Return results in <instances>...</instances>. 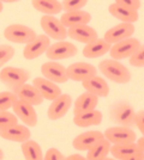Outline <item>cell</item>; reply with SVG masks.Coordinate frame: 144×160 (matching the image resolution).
<instances>
[{"label":"cell","mask_w":144,"mask_h":160,"mask_svg":"<svg viewBox=\"0 0 144 160\" xmlns=\"http://www.w3.org/2000/svg\"><path fill=\"white\" fill-rule=\"evenodd\" d=\"M99 69L108 80L117 84H127L131 80V72L121 62L106 59L99 63Z\"/></svg>","instance_id":"cell-1"},{"label":"cell","mask_w":144,"mask_h":160,"mask_svg":"<svg viewBox=\"0 0 144 160\" xmlns=\"http://www.w3.org/2000/svg\"><path fill=\"white\" fill-rule=\"evenodd\" d=\"M29 79H30V73L24 68L6 66L3 67V69L0 71L1 84H4L12 92H14L23 84H25Z\"/></svg>","instance_id":"cell-2"},{"label":"cell","mask_w":144,"mask_h":160,"mask_svg":"<svg viewBox=\"0 0 144 160\" xmlns=\"http://www.w3.org/2000/svg\"><path fill=\"white\" fill-rule=\"evenodd\" d=\"M135 113L136 111L133 107L125 100H119L117 103H114L109 110L110 120L114 123H117L118 126L127 128H132L135 126L133 124Z\"/></svg>","instance_id":"cell-3"},{"label":"cell","mask_w":144,"mask_h":160,"mask_svg":"<svg viewBox=\"0 0 144 160\" xmlns=\"http://www.w3.org/2000/svg\"><path fill=\"white\" fill-rule=\"evenodd\" d=\"M37 33L34 29L23 24H10L4 29V37L10 42L27 44L34 40Z\"/></svg>","instance_id":"cell-4"},{"label":"cell","mask_w":144,"mask_h":160,"mask_svg":"<svg viewBox=\"0 0 144 160\" xmlns=\"http://www.w3.org/2000/svg\"><path fill=\"white\" fill-rule=\"evenodd\" d=\"M40 25L46 36L55 41H65L67 37V29L55 16H42Z\"/></svg>","instance_id":"cell-5"},{"label":"cell","mask_w":144,"mask_h":160,"mask_svg":"<svg viewBox=\"0 0 144 160\" xmlns=\"http://www.w3.org/2000/svg\"><path fill=\"white\" fill-rule=\"evenodd\" d=\"M141 44L142 43L139 42V40L135 38V37H130V38H126V40L112 44L108 53L110 55V59H113V60L120 61L124 59H129L131 55L141 47Z\"/></svg>","instance_id":"cell-6"},{"label":"cell","mask_w":144,"mask_h":160,"mask_svg":"<svg viewBox=\"0 0 144 160\" xmlns=\"http://www.w3.org/2000/svg\"><path fill=\"white\" fill-rule=\"evenodd\" d=\"M103 136L110 145L131 143V142H136L137 140L136 133L132 130V128L121 127V126L107 128L103 133Z\"/></svg>","instance_id":"cell-7"},{"label":"cell","mask_w":144,"mask_h":160,"mask_svg":"<svg viewBox=\"0 0 144 160\" xmlns=\"http://www.w3.org/2000/svg\"><path fill=\"white\" fill-rule=\"evenodd\" d=\"M78 53V49L73 43L66 41H58L55 43H51L46 52V56L52 61H59L64 59L73 58Z\"/></svg>","instance_id":"cell-8"},{"label":"cell","mask_w":144,"mask_h":160,"mask_svg":"<svg viewBox=\"0 0 144 160\" xmlns=\"http://www.w3.org/2000/svg\"><path fill=\"white\" fill-rule=\"evenodd\" d=\"M42 77L54 84H65L69 81L66 67L56 62V61H47L41 66Z\"/></svg>","instance_id":"cell-9"},{"label":"cell","mask_w":144,"mask_h":160,"mask_svg":"<svg viewBox=\"0 0 144 160\" xmlns=\"http://www.w3.org/2000/svg\"><path fill=\"white\" fill-rule=\"evenodd\" d=\"M51 46V38L45 33L37 35L31 42L25 44L23 49V56L27 60H35L47 52L48 47Z\"/></svg>","instance_id":"cell-10"},{"label":"cell","mask_w":144,"mask_h":160,"mask_svg":"<svg viewBox=\"0 0 144 160\" xmlns=\"http://www.w3.org/2000/svg\"><path fill=\"white\" fill-rule=\"evenodd\" d=\"M72 105V97L67 93H61L55 99L51 102V105L48 107L47 116L51 121H58L62 118Z\"/></svg>","instance_id":"cell-11"},{"label":"cell","mask_w":144,"mask_h":160,"mask_svg":"<svg viewBox=\"0 0 144 160\" xmlns=\"http://www.w3.org/2000/svg\"><path fill=\"white\" fill-rule=\"evenodd\" d=\"M11 109H13V113L16 115V117L21 120L23 124L27 126L28 128L35 127L37 124V112L33 105L17 99Z\"/></svg>","instance_id":"cell-12"},{"label":"cell","mask_w":144,"mask_h":160,"mask_svg":"<svg viewBox=\"0 0 144 160\" xmlns=\"http://www.w3.org/2000/svg\"><path fill=\"white\" fill-rule=\"evenodd\" d=\"M66 73L69 80L84 81L94 75H97V69L95 66L88 62H75L66 67Z\"/></svg>","instance_id":"cell-13"},{"label":"cell","mask_w":144,"mask_h":160,"mask_svg":"<svg viewBox=\"0 0 144 160\" xmlns=\"http://www.w3.org/2000/svg\"><path fill=\"white\" fill-rule=\"evenodd\" d=\"M135 30L136 29H135L133 24H131V23H120V24L114 25L113 28L108 29L104 32L103 40L106 42H108L109 44H114V43H118L120 41L132 37V35L135 33Z\"/></svg>","instance_id":"cell-14"},{"label":"cell","mask_w":144,"mask_h":160,"mask_svg":"<svg viewBox=\"0 0 144 160\" xmlns=\"http://www.w3.org/2000/svg\"><path fill=\"white\" fill-rule=\"evenodd\" d=\"M104 139L103 133L100 130H88L84 133L77 135L73 141H72V146L75 149L83 152V151H88L91 147L96 145L99 141Z\"/></svg>","instance_id":"cell-15"},{"label":"cell","mask_w":144,"mask_h":160,"mask_svg":"<svg viewBox=\"0 0 144 160\" xmlns=\"http://www.w3.org/2000/svg\"><path fill=\"white\" fill-rule=\"evenodd\" d=\"M0 138H3L4 140L22 143V142L29 140L31 138V132L27 126L17 123L14 126L1 129L0 130Z\"/></svg>","instance_id":"cell-16"},{"label":"cell","mask_w":144,"mask_h":160,"mask_svg":"<svg viewBox=\"0 0 144 160\" xmlns=\"http://www.w3.org/2000/svg\"><path fill=\"white\" fill-rule=\"evenodd\" d=\"M67 37H70L73 41H77V42L88 44L90 42L95 41L96 38H99V35L94 28H91L88 24H84V25L69 28L67 29Z\"/></svg>","instance_id":"cell-17"},{"label":"cell","mask_w":144,"mask_h":160,"mask_svg":"<svg viewBox=\"0 0 144 160\" xmlns=\"http://www.w3.org/2000/svg\"><path fill=\"white\" fill-rule=\"evenodd\" d=\"M17 97V99L22 100V102H25L28 104L33 105V107H37V105H41L43 103V98L40 94V92L36 90V87L34 85H30V84H23L22 86H19L16 91L13 92Z\"/></svg>","instance_id":"cell-18"},{"label":"cell","mask_w":144,"mask_h":160,"mask_svg":"<svg viewBox=\"0 0 144 160\" xmlns=\"http://www.w3.org/2000/svg\"><path fill=\"white\" fill-rule=\"evenodd\" d=\"M33 85L36 87V90L40 92L42 98L46 100H52L55 99L58 96L62 93L60 87L58 86V84H54L52 81L47 80L43 77H37L35 78L33 81Z\"/></svg>","instance_id":"cell-19"},{"label":"cell","mask_w":144,"mask_h":160,"mask_svg":"<svg viewBox=\"0 0 144 160\" xmlns=\"http://www.w3.org/2000/svg\"><path fill=\"white\" fill-rule=\"evenodd\" d=\"M82 85L84 87V90H87V92L95 94L99 98L102 97L106 98L109 94V85L106 80L99 77V75H94L89 79L82 81Z\"/></svg>","instance_id":"cell-20"},{"label":"cell","mask_w":144,"mask_h":160,"mask_svg":"<svg viewBox=\"0 0 144 160\" xmlns=\"http://www.w3.org/2000/svg\"><path fill=\"white\" fill-rule=\"evenodd\" d=\"M91 20V14L84 10H77V11H67L62 13L60 22L66 29L78 25L88 24Z\"/></svg>","instance_id":"cell-21"},{"label":"cell","mask_w":144,"mask_h":160,"mask_svg":"<svg viewBox=\"0 0 144 160\" xmlns=\"http://www.w3.org/2000/svg\"><path fill=\"white\" fill-rule=\"evenodd\" d=\"M112 44L103 40V38H96L95 41L90 42L88 44H85V47L83 48V56L87 59H97L104 56L106 54H108Z\"/></svg>","instance_id":"cell-22"},{"label":"cell","mask_w":144,"mask_h":160,"mask_svg":"<svg viewBox=\"0 0 144 160\" xmlns=\"http://www.w3.org/2000/svg\"><path fill=\"white\" fill-rule=\"evenodd\" d=\"M101 122H102V112L99 111L97 109L90 110L87 112L78 113V115H75V117H73V123L77 127L81 128L100 126Z\"/></svg>","instance_id":"cell-23"},{"label":"cell","mask_w":144,"mask_h":160,"mask_svg":"<svg viewBox=\"0 0 144 160\" xmlns=\"http://www.w3.org/2000/svg\"><path fill=\"white\" fill-rule=\"evenodd\" d=\"M97 104H99V97L97 96L90 93V92H84L81 96H78V98L75 100L73 113L78 115V113L94 110V109H96Z\"/></svg>","instance_id":"cell-24"},{"label":"cell","mask_w":144,"mask_h":160,"mask_svg":"<svg viewBox=\"0 0 144 160\" xmlns=\"http://www.w3.org/2000/svg\"><path fill=\"white\" fill-rule=\"evenodd\" d=\"M108 11L114 18L119 19L121 23H131V24H133L139 18L138 11H133V10H130V8L120 6L115 2L110 4L108 6Z\"/></svg>","instance_id":"cell-25"},{"label":"cell","mask_w":144,"mask_h":160,"mask_svg":"<svg viewBox=\"0 0 144 160\" xmlns=\"http://www.w3.org/2000/svg\"><path fill=\"white\" fill-rule=\"evenodd\" d=\"M31 5L36 11L43 16H55L62 11L61 2L59 0H31Z\"/></svg>","instance_id":"cell-26"},{"label":"cell","mask_w":144,"mask_h":160,"mask_svg":"<svg viewBox=\"0 0 144 160\" xmlns=\"http://www.w3.org/2000/svg\"><path fill=\"white\" fill-rule=\"evenodd\" d=\"M112 157L117 160H124L133 154L138 153V148L136 142L131 143H120V145H112L109 149Z\"/></svg>","instance_id":"cell-27"},{"label":"cell","mask_w":144,"mask_h":160,"mask_svg":"<svg viewBox=\"0 0 144 160\" xmlns=\"http://www.w3.org/2000/svg\"><path fill=\"white\" fill-rule=\"evenodd\" d=\"M21 149L25 160H43L42 148L36 141L29 139L22 142Z\"/></svg>","instance_id":"cell-28"},{"label":"cell","mask_w":144,"mask_h":160,"mask_svg":"<svg viewBox=\"0 0 144 160\" xmlns=\"http://www.w3.org/2000/svg\"><path fill=\"white\" fill-rule=\"evenodd\" d=\"M110 145L106 139L99 141L96 145L88 149V154L85 155L87 160H101L106 157H108L110 149Z\"/></svg>","instance_id":"cell-29"},{"label":"cell","mask_w":144,"mask_h":160,"mask_svg":"<svg viewBox=\"0 0 144 160\" xmlns=\"http://www.w3.org/2000/svg\"><path fill=\"white\" fill-rule=\"evenodd\" d=\"M16 100H17V97L12 91L0 92V111H6L8 109H11Z\"/></svg>","instance_id":"cell-30"},{"label":"cell","mask_w":144,"mask_h":160,"mask_svg":"<svg viewBox=\"0 0 144 160\" xmlns=\"http://www.w3.org/2000/svg\"><path fill=\"white\" fill-rule=\"evenodd\" d=\"M17 123H18V118L16 117V115L13 112H10L8 110L0 111V130L11 127V126H14Z\"/></svg>","instance_id":"cell-31"},{"label":"cell","mask_w":144,"mask_h":160,"mask_svg":"<svg viewBox=\"0 0 144 160\" xmlns=\"http://www.w3.org/2000/svg\"><path fill=\"white\" fill-rule=\"evenodd\" d=\"M14 56V49L8 44H0V68L12 60Z\"/></svg>","instance_id":"cell-32"},{"label":"cell","mask_w":144,"mask_h":160,"mask_svg":"<svg viewBox=\"0 0 144 160\" xmlns=\"http://www.w3.org/2000/svg\"><path fill=\"white\" fill-rule=\"evenodd\" d=\"M89 0H62L61 7L65 12L67 11H77L83 10V7L87 6Z\"/></svg>","instance_id":"cell-33"},{"label":"cell","mask_w":144,"mask_h":160,"mask_svg":"<svg viewBox=\"0 0 144 160\" xmlns=\"http://www.w3.org/2000/svg\"><path fill=\"white\" fill-rule=\"evenodd\" d=\"M129 62L131 66L136 67V68H143L144 66V47L143 44H141V47L138 48L135 53L129 58Z\"/></svg>","instance_id":"cell-34"},{"label":"cell","mask_w":144,"mask_h":160,"mask_svg":"<svg viewBox=\"0 0 144 160\" xmlns=\"http://www.w3.org/2000/svg\"><path fill=\"white\" fill-rule=\"evenodd\" d=\"M114 1L118 5L133 10V11H138L142 7V1L141 0H114Z\"/></svg>","instance_id":"cell-35"},{"label":"cell","mask_w":144,"mask_h":160,"mask_svg":"<svg viewBox=\"0 0 144 160\" xmlns=\"http://www.w3.org/2000/svg\"><path fill=\"white\" fill-rule=\"evenodd\" d=\"M43 160H65V155L56 148H49L45 154Z\"/></svg>","instance_id":"cell-36"},{"label":"cell","mask_w":144,"mask_h":160,"mask_svg":"<svg viewBox=\"0 0 144 160\" xmlns=\"http://www.w3.org/2000/svg\"><path fill=\"white\" fill-rule=\"evenodd\" d=\"M133 124L139 129L141 134H144V111L139 110L135 113V118H133Z\"/></svg>","instance_id":"cell-37"},{"label":"cell","mask_w":144,"mask_h":160,"mask_svg":"<svg viewBox=\"0 0 144 160\" xmlns=\"http://www.w3.org/2000/svg\"><path fill=\"white\" fill-rule=\"evenodd\" d=\"M65 160H87V158L84 155H82V154L75 153L70 154L69 157H65Z\"/></svg>","instance_id":"cell-38"},{"label":"cell","mask_w":144,"mask_h":160,"mask_svg":"<svg viewBox=\"0 0 144 160\" xmlns=\"http://www.w3.org/2000/svg\"><path fill=\"white\" fill-rule=\"evenodd\" d=\"M136 145H137L138 152H139V153H142V154H144V139H143V138H139V140L136 142Z\"/></svg>","instance_id":"cell-39"},{"label":"cell","mask_w":144,"mask_h":160,"mask_svg":"<svg viewBox=\"0 0 144 160\" xmlns=\"http://www.w3.org/2000/svg\"><path fill=\"white\" fill-rule=\"evenodd\" d=\"M124 160H144V154L138 152V153L133 154V155H131V157H129V158H126V159Z\"/></svg>","instance_id":"cell-40"},{"label":"cell","mask_w":144,"mask_h":160,"mask_svg":"<svg viewBox=\"0 0 144 160\" xmlns=\"http://www.w3.org/2000/svg\"><path fill=\"white\" fill-rule=\"evenodd\" d=\"M3 4L4 2H7V4H11V2H16V1H21V0H0Z\"/></svg>","instance_id":"cell-41"},{"label":"cell","mask_w":144,"mask_h":160,"mask_svg":"<svg viewBox=\"0 0 144 160\" xmlns=\"http://www.w3.org/2000/svg\"><path fill=\"white\" fill-rule=\"evenodd\" d=\"M4 159V151L0 148V160H3Z\"/></svg>","instance_id":"cell-42"},{"label":"cell","mask_w":144,"mask_h":160,"mask_svg":"<svg viewBox=\"0 0 144 160\" xmlns=\"http://www.w3.org/2000/svg\"><path fill=\"white\" fill-rule=\"evenodd\" d=\"M3 10H4V4H3V2L0 1V13L3 12Z\"/></svg>","instance_id":"cell-43"},{"label":"cell","mask_w":144,"mask_h":160,"mask_svg":"<svg viewBox=\"0 0 144 160\" xmlns=\"http://www.w3.org/2000/svg\"><path fill=\"white\" fill-rule=\"evenodd\" d=\"M101 160H117V159H114V158H108V157H106V158H103V159Z\"/></svg>","instance_id":"cell-44"}]
</instances>
